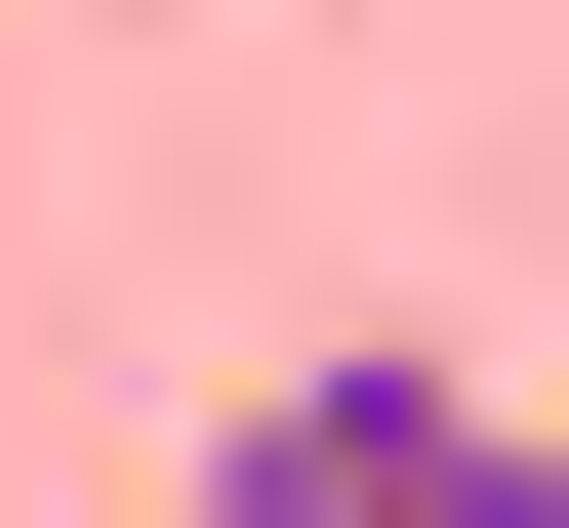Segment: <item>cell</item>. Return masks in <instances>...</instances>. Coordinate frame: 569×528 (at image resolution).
<instances>
[{
    "instance_id": "1",
    "label": "cell",
    "mask_w": 569,
    "mask_h": 528,
    "mask_svg": "<svg viewBox=\"0 0 569 528\" xmlns=\"http://www.w3.org/2000/svg\"><path fill=\"white\" fill-rule=\"evenodd\" d=\"M448 407H488V366H407V326L244 366V407H203V528H448Z\"/></svg>"
},
{
    "instance_id": "2",
    "label": "cell",
    "mask_w": 569,
    "mask_h": 528,
    "mask_svg": "<svg viewBox=\"0 0 569 528\" xmlns=\"http://www.w3.org/2000/svg\"><path fill=\"white\" fill-rule=\"evenodd\" d=\"M448 528H569V407H448Z\"/></svg>"
}]
</instances>
